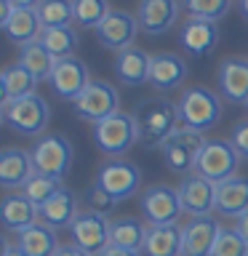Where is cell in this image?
Here are the masks:
<instances>
[{
  "instance_id": "obj_1",
  "label": "cell",
  "mask_w": 248,
  "mask_h": 256,
  "mask_svg": "<svg viewBox=\"0 0 248 256\" xmlns=\"http://www.w3.org/2000/svg\"><path fill=\"white\" fill-rule=\"evenodd\" d=\"M134 120H136V131H139V142L147 150L163 147L171 139V134L179 128L176 104L163 99V96H152V99L139 102L134 110Z\"/></svg>"
},
{
  "instance_id": "obj_2",
  "label": "cell",
  "mask_w": 248,
  "mask_h": 256,
  "mask_svg": "<svg viewBox=\"0 0 248 256\" xmlns=\"http://www.w3.org/2000/svg\"><path fill=\"white\" fill-rule=\"evenodd\" d=\"M176 112H179V123L184 128L203 134L222 120V99L206 86H190L176 102Z\"/></svg>"
},
{
  "instance_id": "obj_3",
  "label": "cell",
  "mask_w": 248,
  "mask_h": 256,
  "mask_svg": "<svg viewBox=\"0 0 248 256\" xmlns=\"http://www.w3.org/2000/svg\"><path fill=\"white\" fill-rule=\"evenodd\" d=\"M3 123L11 128V131L22 134V136H38L46 131L48 120H51V110H48V102L38 94L22 96V99H11L3 102Z\"/></svg>"
},
{
  "instance_id": "obj_4",
  "label": "cell",
  "mask_w": 248,
  "mask_h": 256,
  "mask_svg": "<svg viewBox=\"0 0 248 256\" xmlns=\"http://www.w3.org/2000/svg\"><path fill=\"white\" fill-rule=\"evenodd\" d=\"M30 155H32V166H35V174H43V176H54V179H62L70 174L72 168V144L67 136L62 134H43L38 136L35 144L30 147Z\"/></svg>"
},
{
  "instance_id": "obj_5",
  "label": "cell",
  "mask_w": 248,
  "mask_h": 256,
  "mask_svg": "<svg viewBox=\"0 0 248 256\" xmlns=\"http://www.w3.org/2000/svg\"><path fill=\"white\" fill-rule=\"evenodd\" d=\"M139 142V131H136V120L134 112H115L107 120L94 126V144L104 152L107 158H120L123 152H128L134 144Z\"/></svg>"
},
{
  "instance_id": "obj_6",
  "label": "cell",
  "mask_w": 248,
  "mask_h": 256,
  "mask_svg": "<svg viewBox=\"0 0 248 256\" xmlns=\"http://www.w3.org/2000/svg\"><path fill=\"white\" fill-rule=\"evenodd\" d=\"M94 184H99V187L107 192L110 198H115L118 203H123V200L134 198L136 192H139L142 171H139V166L131 163V160H126V158H110L99 166Z\"/></svg>"
},
{
  "instance_id": "obj_7",
  "label": "cell",
  "mask_w": 248,
  "mask_h": 256,
  "mask_svg": "<svg viewBox=\"0 0 248 256\" xmlns=\"http://www.w3.org/2000/svg\"><path fill=\"white\" fill-rule=\"evenodd\" d=\"M203 147H206L203 134L179 126L171 134V139L160 147V152H163V163H166L168 171L187 176L190 171L195 174V166H198V158H200V152H203Z\"/></svg>"
},
{
  "instance_id": "obj_8",
  "label": "cell",
  "mask_w": 248,
  "mask_h": 256,
  "mask_svg": "<svg viewBox=\"0 0 248 256\" xmlns=\"http://www.w3.org/2000/svg\"><path fill=\"white\" fill-rule=\"evenodd\" d=\"M72 112L86 120V123H102V120H107L110 115H115L120 112V94L118 88H112L107 80H91L83 94L78 96L75 102H72Z\"/></svg>"
},
{
  "instance_id": "obj_9",
  "label": "cell",
  "mask_w": 248,
  "mask_h": 256,
  "mask_svg": "<svg viewBox=\"0 0 248 256\" xmlns=\"http://www.w3.org/2000/svg\"><path fill=\"white\" fill-rule=\"evenodd\" d=\"M238 163H240V155L230 144V139H206V147L198 158L195 174H200L203 179L214 184H222L232 179V176H238Z\"/></svg>"
},
{
  "instance_id": "obj_10",
  "label": "cell",
  "mask_w": 248,
  "mask_h": 256,
  "mask_svg": "<svg viewBox=\"0 0 248 256\" xmlns=\"http://www.w3.org/2000/svg\"><path fill=\"white\" fill-rule=\"evenodd\" d=\"M139 208L147 224H176V219L184 214L179 190L168 187V184H152V187H147L142 192Z\"/></svg>"
},
{
  "instance_id": "obj_11",
  "label": "cell",
  "mask_w": 248,
  "mask_h": 256,
  "mask_svg": "<svg viewBox=\"0 0 248 256\" xmlns=\"http://www.w3.org/2000/svg\"><path fill=\"white\" fill-rule=\"evenodd\" d=\"M70 238L72 243L80 246L83 251H88L91 256H99L104 248L110 246V222L107 216H99L94 211H80L78 219L70 227Z\"/></svg>"
},
{
  "instance_id": "obj_12",
  "label": "cell",
  "mask_w": 248,
  "mask_h": 256,
  "mask_svg": "<svg viewBox=\"0 0 248 256\" xmlns=\"http://www.w3.org/2000/svg\"><path fill=\"white\" fill-rule=\"evenodd\" d=\"M94 32H96V40H99L104 48H110V51H123V48L134 46L136 32H139V22H136V16H131L128 11L112 8Z\"/></svg>"
},
{
  "instance_id": "obj_13",
  "label": "cell",
  "mask_w": 248,
  "mask_h": 256,
  "mask_svg": "<svg viewBox=\"0 0 248 256\" xmlns=\"http://www.w3.org/2000/svg\"><path fill=\"white\" fill-rule=\"evenodd\" d=\"M179 200L182 211L195 216H211L216 211V184L203 179L200 174H187L179 184Z\"/></svg>"
},
{
  "instance_id": "obj_14",
  "label": "cell",
  "mask_w": 248,
  "mask_h": 256,
  "mask_svg": "<svg viewBox=\"0 0 248 256\" xmlns=\"http://www.w3.org/2000/svg\"><path fill=\"white\" fill-rule=\"evenodd\" d=\"M51 88L54 94L64 102H75L83 88L91 83V75H88L86 62H80L78 56H67V59H56V67L51 72Z\"/></svg>"
},
{
  "instance_id": "obj_15",
  "label": "cell",
  "mask_w": 248,
  "mask_h": 256,
  "mask_svg": "<svg viewBox=\"0 0 248 256\" xmlns=\"http://www.w3.org/2000/svg\"><path fill=\"white\" fill-rule=\"evenodd\" d=\"M182 11V0H142L136 8V22L139 30L150 38L166 35L176 24Z\"/></svg>"
},
{
  "instance_id": "obj_16",
  "label": "cell",
  "mask_w": 248,
  "mask_h": 256,
  "mask_svg": "<svg viewBox=\"0 0 248 256\" xmlns=\"http://www.w3.org/2000/svg\"><path fill=\"white\" fill-rule=\"evenodd\" d=\"M222 224L214 216H195L182 227V256H211Z\"/></svg>"
},
{
  "instance_id": "obj_17",
  "label": "cell",
  "mask_w": 248,
  "mask_h": 256,
  "mask_svg": "<svg viewBox=\"0 0 248 256\" xmlns=\"http://www.w3.org/2000/svg\"><path fill=\"white\" fill-rule=\"evenodd\" d=\"M190 75L187 59L174 51L152 54L150 56V80L147 83L158 91H174V88L184 86V80Z\"/></svg>"
},
{
  "instance_id": "obj_18",
  "label": "cell",
  "mask_w": 248,
  "mask_h": 256,
  "mask_svg": "<svg viewBox=\"0 0 248 256\" xmlns=\"http://www.w3.org/2000/svg\"><path fill=\"white\" fill-rule=\"evenodd\" d=\"M219 43V24L206 19H187L179 27V46L192 59H203Z\"/></svg>"
},
{
  "instance_id": "obj_19",
  "label": "cell",
  "mask_w": 248,
  "mask_h": 256,
  "mask_svg": "<svg viewBox=\"0 0 248 256\" xmlns=\"http://www.w3.org/2000/svg\"><path fill=\"white\" fill-rule=\"evenodd\" d=\"M219 94L232 104H246L248 102V59L246 56H227L219 64L216 75Z\"/></svg>"
},
{
  "instance_id": "obj_20",
  "label": "cell",
  "mask_w": 248,
  "mask_h": 256,
  "mask_svg": "<svg viewBox=\"0 0 248 256\" xmlns=\"http://www.w3.org/2000/svg\"><path fill=\"white\" fill-rule=\"evenodd\" d=\"M32 176H35V166L30 150L8 147L0 152V184L6 190H22Z\"/></svg>"
},
{
  "instance_id": "obj_21",
  "label": "cell",
  "mask_w": 248,
  "mask_h": 256,
  "mask_svg": "<svg viewBox=\"0 0 248 256\" xmlns=\"http://www.w3.org/2000/svg\"><path fill=\"white\" fill-rule=\"evenodd\" d=\"M112 70H115V78L123 86H128V88L144 86L150 80V56L139 46L123 48V51H118Z\"/></svg>"
},
{
  "instance_id": "obj_22",
  "label": "cell",
  "mask_w": 248,
  "mask_h": 256,
  "mask_svg": "<svg viewBox=\"0 0 248 256\" xmlns=\"http://www.w3.org/2000/svg\"><path fill=\"white\" fill-rule=\"evenodd\" d=\"M80 211H83V208H80V200H78V195L70 187H64L59 195H54L46 206L38 208L40 222L48 224L51 230H64V227L70 230Z\"/></svg>"
},
{
  "instance_id": "obj_23",
  "label": "cell",
  "mask_w": 248,
  "mask_h": 256,
  "mask_svg": "<svg viewBox=\"0 0 248 256\" xmlns=\"http://www.w3.org/2000/svg\"><path fill=\"white\" fill-rule=\"evenodd\" d=\"M216 211L230 219L248 214V176H232L216 184Z\"/></svg>"
},
{
  "instance_id": "obj_24",
  "label": "cell",
  "mask_w": 248,
  "mask_h": 256,
  "mask_svg": "<svg viewBox=\"0 0 248 256\" xmlns=\"http://www.w3.org/2000/svg\"><path fill=\"white\" fill-rule=\"evenodd\" d=\"M144 256H182V227L179 224H147Z\"/></svg>"
},
{
  "instance_id": "obj_25",
  "label": "cell",
  "mask_w": 248,
  "mask_h": 256,
  "mask_svg": "<svg viewBox=\"0 0 248 256\" xmlns=\"http://www.w3.org/2000/svg\"><path fill=\"white\" fill-rule=\"evenodd\" d=\"M0 216H3V224L6 230H11L19 235L22 230L32 227V224L40 222V214H38V206L30 203L22 192H11V195L3 198V206H0Z\"/></svg>"
},
{
  "instance_id": "obj_26",
  "label": "cell",
  "mask_w": 248,
  "mask_h": 256,
  "mask_svg": "<svg viewBox=\"0 0 248 256\" xmlns=\"http://www.w3.org/2000/svg\"><path fill=\"white\" fill-rule=\"evenodd\" d=\"M6 32V38L16 46H30V43H38L40 40V32H43V24L38 19V11L35 8H16L14 16L8 19L6 24H0Z\"/></svg>"
},
{
  "instance_id": "obj_27",
  "label": "cell",
  "mask_w": 248,
  "mask_h": 256,
  "mask_svg": "<svg viewBox=\"0 0 248 256\" xmlns=\"http://www.w3.org/2000/svg\"><path fill=\"white\" fill-rule=\"evenodd\" d=\"M144 240H147V222L136 219V216H118L110 222V246L142 254Z\"/></svg>"
},
{
  "instance_id": "obj_28",
  "label": "cell",
  "mask_w": 248,
  "mask_h": 256,
  "mask_svg": "<svg viewBox=\"0 0 248 256\" xmlns=\"http://www.w3.org/2000/svg\"><path fill=\"white\" fill-rule=\"evenodd\" d=\"M16 246L27 256H54L56 248H59V238H56V230L38 222L16 235Z\"/></svg>"
},
{
  "instance_id": "obj_29",
  "label": "cell",
  "mask_w": 248,
  "mask_h": 256,
  "mask_svg": "<svg viewBox=\"0 0 248 256\" xmlns=\"http://www.w3.org/2000/svg\"><path fill=\"white\" fill-rule=\"evenodd\" d=\"M40 46L46 48L54 59H67V56H75V48L80 43L78 30L72 24H64V27H48L40 32Z\"/></svg>"
},
{
  "instance_id": "obj_30",
  "label": "cell",
  "mask_w": 248,
  "mask_h": 256,
  "mask_svg": "<svg viewBox=\"0 0 248 256\" xmlns=\"http://www.w3.org/2000/svg\"><path fill=\"white\" fill-rule=\"evenodd\" d=\"M35 86H38V78L32 75L27 67H22L19 62L16 64H8L0 75V88H3V102H11V99H22V96H30L35 94Z\"/></svg>"
},
{
  "instance_id": "obj_31",
  "label": "cell",
  "mask_w": 248,
  "mask_h": 256,
  "mask_svg": "<svg viewBox=\"0 0 248 256\" xmlns=\"http://www.w3.org/2000/svg\"><path fill=\"white\" fill-rule=\"evenodd\" d=\"M19 64H22V67H27L32 75L38 78V83H43V80H51L56 59L40 43H30V46L19 48Z\"/></svg>"
},
{
  "instance_id": "obj_32",
  "label": "cell",
  "mask_w": 248,
  "mask_h": 256,
  "mask_svg": "<svg viewBox=\"0 0 248 256\" xmlns=\"http://www.w3.org/2000/svg\"><path fill=\"white\" fill-rule=\"evenodd\" d=\"M38 19L43 24V30L48 27H64V24L75 22V14H72V0H40L35 6Z\"/></svg>"
},
{
  "instance_id": "obj_33",
  "label": "cell",
  "mask_w": 248,
  "mask_h": 256,
  "mask_svg": "<svg viewBox=\"0 0 248 256\" xmlns=\"http://www.w3.org/2000/svg\"><path fill=\"white\" fill-rule=\"evenodd\" d=\"M64 190L62 179H54V176H43V174H35L32 179L22 187V195L30 200V203H35L38 208L46 206L48 200H51L54 195H59V192Z\"/></svg>"
},
{
  "instance_id": "obj_34",
  "label": "cell",
  "mask_w": 248,
  "mask_h": 256,
  "mask_svg": "<svg viewBox=\"0 0 248 256\" xmlns=\"http://www.w3.org/2000/svg\"><path fill=\"white\" fill-rule=\"evenodd\" d=\"M182 8L190 19H206V22H222L230 14L232 0H182Z\"/></svg>"
},
{
  "instance_id": "obj_35",
  "label": "cell",
  "mask_w": 248,
  "mask_h": 256,
  "mask_svg": "<svg viewBox=\"0 0 248 256\" xmlns=\"http://www.w3.org/2000/svg\"><path fill=\"white\" fill-rule=\"evenodd\" d=\"M112 11L107 0H72V14H75V24L80 27L96 30L102 19Z\"/></svg>"
},
{
  "instance_id": "obj_36",
  "label": "cell",
  "mask_w": 248,
  "mask_h": 256,
  "mask_svg": "<svg viewBox=\"0 0 248 256\" xmlns=\"http://www.w3.org/2000/svg\"><path fill=\"white\" fill-rule=\"evenodd\" d=\"M211 256H248V243L238 235L235 227H232V230L222 227Z\"/></svg>"
},
{
  "instance_id": "obj_37",
  "label": "cell",
  "mask_w": 248,
  "mask_h": 256,
  "mask_svg": "<svg viewBox=\"0 0 248 256\" xmlns=\"http://www.w3.org/2000/svg\"><path fill=\"white\" fill-rule=\"evenodd\" d=\"M83 206H86V211H94V214H99V216H110L112 208L118 206V200L110 198L107 192L99 187V184H91L88 192H86V198H83Z\"/></svg>"
},
{
  "instance_id": "obj_38",
  "label": "cell",
  "mask_w": 248,
  "mask_h": 256,
  "mask_svg": "<svg viewBox=\"0 0 248 256\" xmlns=\"http://www.w3.org/2000/svg\"><path fill=\"white\" fill-rule=\"evenodd\" d=\"M230 144L235 147V152L243 160H248V120H240V123L232 126L230 131Z\"/></svg>"
},
{
  "instance_id": "obj_39",
  "label": "cell",
  "mask_w": 248,
  "mask_h": 256,
  "mask_svg": "<svg viewBox=\"0 0 248 256\" xmlns=\"http://www.w3.org/2000/svg\"><path fill=\"white\" fill-rule=\"evenodd\" d=\"M54 256H91V254L83 251V248L75 246V243H64V246L56 248V254H54Z\"/></svg>"
},
{
  "instance_id": "obj_40",
  "label": "cell",
  "mask_w": 248,
  "mask_h": 256,
  "mask_svg": "<svg viewBox=\"0 0 248 256\" xmlns=\"http://www.w3.org/2000/svg\"><path fill=\"white\" fill-rule=\"evenodd\" d=\"M99 256H144L139 251H128V248H118V246H107Z\"/></svg>"
},
{
  "instance_id": "obj_41",
  "label": "cell",
  "mask_w": 248,
  "mask_h": 256,
  "mask_svg": "<svg viewBox=\"0 0 248 256\" xmlns=\"http://www.w3.org/2000/svg\"><path fill=\"white\" fill-rule=\"evenodd\" d=\"M14 11H16V6L11 3V0H0V24H6L8 19H11Z\"/></svg>"
},
{
  "instance_id": "obj_42",
  "label": "cell",
  "mask_w": 248,
  "mask_h": 256,
  "mask_svg": "<svg viewBox=\"0 0 248 256\" xmlns=\"http://www.w3.org/2000/svg\"><path fill=\"white\" fill-rule=\"evenodd\" d=\"M235 230H238V235L248 243V214H243L240 219H235Z\"/></svg>"
},
{
  "instance_id": "obj_43",
  "label": "cell",
  "mask_w": 248,
  "mask_h": 256,
  "mask_svg": "<svg viewBox=\"0 0 248 256\" xmlns=\"http://www.w3.org/2000/svg\"><path fill=\"white\" fill-rule=\"evenodd\" d=\"M3 256H27V254H24L16 243H6L3 246Z\"/></svg>"
},
{
  "instance_id": "obj_44",
  "label": "cell",
  "mask_w": 248,
  "mask_h": 256,
  "mask_svg": "<svg viewBox=\"0 0 248 256\" xmlns=\"http://www.w3.org/2000/svg\"><path fill=\"white\" fill-rule=\"evenodd\" d=\"M11 3H14L16 8H35L40 0H11Z\"/></svg>"
},
{
  "instance_id": "obj_45",
  "label": "cell",
  "mask_w": 248,
  "mask_h": 256,
  "mask_svg": "<svg viewBox=\"0 0 248 256\" xmlns=\"http://www.w3.org/2000/svg\"><path fill=\"white\" fill-rule=\"evenodd\" d=\"M238 11H240V16L248 22V0H238Z\"/></svg>"
},
{
  "instance_id": "obj_46",
  "label": "cell",
  "mask_w": 248,
  "mask_h": 256,
  "mask_svg": "<svg viewBox=\"0 0 248 256\" xmlns=\"http://www.w3.org/2000/svg\"><path fill=\"white\" fill-rule=\"evenodd\" d=\"M246 110H248V102H246Z\"/></svg>"
}]
</instances>
